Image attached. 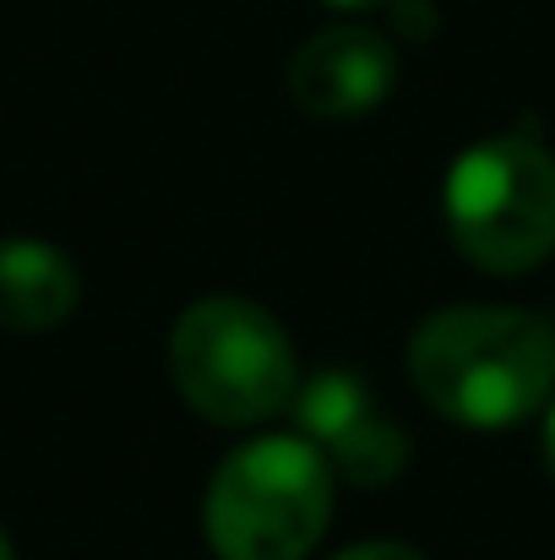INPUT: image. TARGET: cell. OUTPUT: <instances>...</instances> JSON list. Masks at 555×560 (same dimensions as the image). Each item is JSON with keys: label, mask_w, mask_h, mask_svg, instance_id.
I'll return each instance as SVG.
<instances>
[{"label": "cell", "mask_w": 555, "mask_h": 560, "mask_svg": "<svg viewBox=\"0 0 555 560\" xmlns=\"http://www.w3.org/2000/svg\"><path fill=\"white\" fill-rule=\"evenodd\" d=\"M0 560H16V556H11V539H5V534H0Z\"/></svg>", "instance_id": "obj_11"}, {"label": "cell", "mask_w": 555, "mask_h": 560, "mask_svg": "<svg viewBox=\"0 0 555 560\" xmlns=\"http://www.w3.org/2000/svg\"><path fill=\"white\" fill-rule=\"evenodd\" d=\"M294 419L305 441L349 479V485H386L408 463V435L370 402L366 381L349 371H322L294 392Z\"/></svg>", "instance_id": "obj_5"}, {"label": "cell", "mask_w": 555, "mask_h": 560, "mask_svg": "<svg viewBox=\"0 0 555 560\" xmlns=\"http://www.w3.org/2000/svg\"><path fill=\"white\" fill-rule=\"evenodd\" d=\"M447 229L496 278L540 267L555 250V159L529 131L469 148L447 175Z\"/></svg>", "instance_id": "obj_4"}, {"label": "cell", "mask_w": 555, "mask_h": 560, "mask_svg": "<svg viewBox=\"0 0 555 560\" xmlns=\"http://www.w3.org/2000/svg\"><path fill=\"white\" fill-rule=\"evenodd\" d=\"M170 375L212 424H262L300 392L289 332L240 294H207L175 322Z\"/></svg>", "instance_id": "obj_3"}, {"label": "cell", "mask_w": 555, "mask_h": 560, "mask_svg": "<svg viewBox=\"0 0 555 560\" xmlns=\"http://www.w3.org/2000/svg\"><path fill=\"white\" fill-rule=\"evenodd\" d=\"M397 82V49L375 27H322L289 60V98L311 120H355Z\"/></svg>", "instance_id": "obj_6"}, {"label": "cell", "mask_w": 555, "mask_h": 560, "mask_svg": "<svg viewBox=\"0 0 555 560\" xmlns=\"http://www.w3.org/2000/svg\"><path fill=\"white\" fill-rule=\"evenodd\" d=\"M82 278L49 240H0V332H49L77 311Z\"/></svg>", "instance_id": "obj_7"}, {"label": "cell", "mask_w": 555, "mask_h": 560, "mask_svg": "<svg viewBox=\"0 0 555 560\" xmlns=\"http://www.w3.org/2000/svg\"><path fill=\"white\" fill-rule=\"evenodd\" d=\"M338 560H425V556H419V550H408V545L375 539V545H355V550H344Z\"/></svg>", "instance_id": "obj_8"}, {"label": "cell", "mask_w": 555, "mask_h": 560, "mask_svg": "<svg viewBox=\"0 0 555 560\" xmlns=\"http://www.w3.org/2000/svg\"><path fill=\"white\" fill-rule=\"evenodd\" d=\"M545 468H551V479H555V402H551V413H545Z\"/></svg>", "instance_id": "obj_9"}, {"label": "cell", "mask_w": 555, "mask_h": 560, "mask_svg": "<svg viewBox=\"0 0 555 560\" xmlns=\"http://www.w3.org/2000/svg\"><path fill=\"white\" fill-rule=\"evenodd\" d=\"M333 463L305 435H262L223 457L201 528L223 560H305L327 534Z\"/></svg>", "instance_id": "obj_2"}, {"label": "cell", "mask_w": 555, "mask_h": 560, "mask_svg": "<svg viewBox=\"0 0 555 560\" xmlns=\"http://www.w3.org/2000/svg\"><path fill=\"white\" fill-rule=\"evenodd\" d=\"M327 5H344V11H370V5H392V0H327Z\"/></svg>", "instance_id": "obj_10"}, {"label": "cell", "mask_w": 555, "mask_h": 560, "mask_svg": "<svg viewBox=\"0 0 555 560\" xmlns=\"http://www.w3.org/2000/svg\"><path fill=\"white\" fill-rule=\"evenodd\" d=\"M414 392L452 424L507 430L555 392V332L534 311L452 305L419 322L408 343Z\"/></svg>", "instance_id": "obj_1"}]
</instances>
